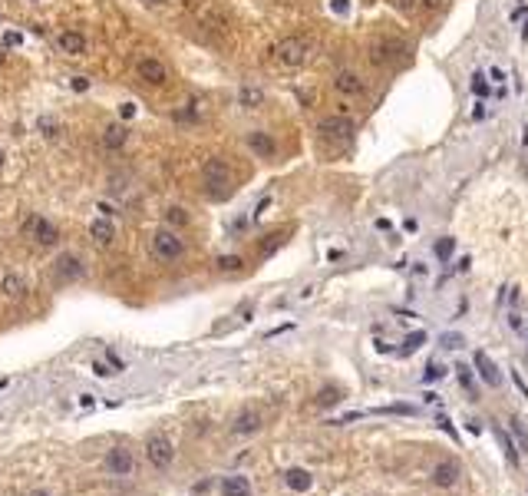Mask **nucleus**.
Returning a JSON list of instances; mask_svg holds the SVG:
<instances>
[{
    "label": "nucleus",
    "instance_id": "obj_11",
    "mask_svg": "<svg viewBox=\"0 0 528 496\" xmlns=\"http://www.w3.org/2000/svg\"><path fill=\"white\" fill-rule=\"evenodd\" d=\"M248 149L258 156V159H274V156H278V142H274L271 133L254 129V133H248Z\"/></svg>",
    "mask_w": 528,
    "mask_h": 496
},
{
    "label": "nucleus",
    "instance_id": "obj_4",
    "mask_svg": "<svg viewBox=\"0 0 528 496\" xmlns=\"http://www.w3.org/2000/svg\"><path fill=\"white\" fill-rule=\"evenodd\" d=\"M152 255H155L159 262L172 265V262H179V258L185 255V242H182L172 229H159L152 235Z\"/></svg>",
    "mask_w": 528,
    "mask_h": 496
},
{
    "label": "nucleus",
    "instance_id": "obj_42",
    "mask_svg": "<svg viewBox=\"0 0 528 496\" xmlns=\"http://www.w3.org/2000/svg\"><path fill=\"white\" fill-rule=\"evenodd\" d=\"M99 212H103V219H109V215H113V206H106V202H99Z\"/></svg>",
    "mask_w": 528,
    "mask_h": 496
},
{
    "label": "nucleus",
    "instance_id": "obj_12",
    "mask_svg": "<svg viewBox=\"0 0 528 496\" xmlns=\"http://www.w3.org/2000/svg\"><path fill=\"white\" fill-rule=\"evenodd\" d=\"M334 90L343 96H360L367 90V83H363V77L354 73V70H340L337 77H334Z\"/></svg>",
    "mask_w": 528,
    "mask_h": 496
},
{
    "label": "nucleus",
    "instance_id": "obj_38",
    "mask_svg": "<svg viewBox=\"0 0 528 496\" xmlns=\"http://www.w3.org/2000/svg\"><path fill=\"white\" fill-rule=\"evenodd\" d=\"M20 43H23L20 34H3V47H20Z\"/></svg>",
    "mask_w": 528,
    "mask_h": 496
},
{
    "label": "nucleus",
    "instance_id": "obj_39",
    "mask_svg": "<svg viewBox=\"0 0 528 496\" xmlns=\"http://www.w3.org/2000/svg\"><path fill=\"white\" fill-rule=\"evenodd\" d=\"M119 116H122V119H132V116H135V103H122V106H119Z\"/></svg>",
    "mask_w": 528,
    "mask_h": 496
},
{
    "label": "nucleus",
    "instance_id": "obj_19",
    "mask_svg": "<svg viewBox=\"0 0 528 496\" xmlns=\"http://www.w3.org/2000/svg\"><path fill=\"white\" fill-rule=\"evenodd\" d=\"M222 496H251V480L245 473H228L222 480Z\"/></svg>",
    "mask_w": 528,
    "mask_h": 496
},
{
    "label": "nucleus",
    "instance_id": "obj_45",
    "mask_svg": "<svg viewBox=\"0 0 528 496\" xmlns=\"http://www.w3.org/2000/svg\"><path fill=\"white\" fill-rule=\"evenodd\" d=\"M423 7H426V10H436V7H439V0H423Z\"/></svg>",
    "mask_w": 528,
    "mask_h": 496
},
{
    "label": "nucleus",
    "instance_id": "obj_16",
    "mask_svg": "<svg viewBox=\"0 0 528 496\" xmlns=\"http://www.w3.org/2000/svg\"><path fill=\"white\" fill-rule=\"evenodd\" d=\"M57 47L63 53H70V57H83V53H86V37L76 34V30H63L57 37Z\"/></svg>",
    "mask_w": 528,
    "mask_h": 496
},
{
    "label": "nucleus",
    "instance_id": "obj_34",
    "mask_svg": "<svg viewBox=\"0 0 528 496\" xmlns=\"http://www.w3.org/2000/svg\"><path fill=\"white\" fill-rule=\"evenodd\" d=\"M380 414H403V417H410L416 414L413 407H406V404H393V407H380Z\"/></svg>",
    "mask_w": 528,
    "mask_h": 496
},
{
    "label": "nucleus",
    "instance_id": "obj_5",
    "mask_svg": "<svg viewBox=\"0 0 528 496\" xmlns=\"http://www.w3.org/2000/svg\"><path fill=\"white\" fill-rule=\"evenodd\" d=\"M146 460L152 463V470H159V473H166L172 467V460H175V447H172V440L166 434H149L146 437Z\"/></svg>",
    "mask_w": 528,
    "mask_h": 496
},
{
    "label": "nucleus",
    "instance_id": "obj_3",
    "mask_svg": "<svg viewBox=\"0 0 528 496\" xmlns=\"http://www.w3.org/2000/svg\"><path fill=\"white\" fill-rule=\"evenodd\" d=\"M311 40L307 37H284L278 47H274V60L281 63V66H287V70H298V66H304L307 60H311Z\"/></svg>",
    "mask_w": 528,
    "mask_h": 496
},
{
    "label": "nucleus",
    "instance_id": "obj_44",
    "mask_svg": "<svg viewBox=\"0 0 528 496\" xmlns=\"http://www.w3.org/2000/svg\"><path fill=\"white\" fill-rule=\"evenodd\" d=\"M334 10H337V14H347V0H334Z\"/></svg>",
    "mask_w": 528,
    "mask_h": 496
},
{
    "label": "nucleus",
    "instance_id": "obj_33",
    "mask_svg": "<svg viewBox=\"0 0 528 496\" xmlns=\"http://www.w3.org/2000/svg\"><path fill=\"white\" fill-rule=\"evenodd\" d=\"M472 93H475V96L489 93V83H486V77H482V73H475V77H472Z\"/></svg>",
    "mask_w": 528,
    "mask_h": 496
},
{
    "label": "nucleus",
    "instance_id": "obj_18",
    "mask_svg": "<svg viewBox=\"0 0 528 496\" xmlns=\"http://www.w3.org/2000/svg\"><path fill=\"white\" fill-rule=\"evenodd\" d=\"M284 483H287V490H294V493H307V490L314 486V477H311L304 467H291V470L284 473Z\"/></svg>",
    "mask_w": 528,
    "mask_h": 496
},
{
    "label": "nucleus",
    "instance_id": "obj_28",
    "mask_svg": "<svg viewBox=\"0 0 528 496\" xmlns=\"http://www.w3.org/2000/svg\"><path fill=\"white\" fill-rule=\"evenodd\" d=\"M3 295H14V298L23 295V282H20L17 275H7V278H3Z\"/></svg>",
    "mask_w": 528,
    "mask_h": 496
},
{
    "label": "nucleus",
    "instance_id": "obj_46",
    "mask_svg": "<svg viewBox=\"0 0 528 496\" xmlns=\"http://www.w3.org/2000/svg\"><path fill=\"white\" fill-rule=\"evenodd\" d=\"M3 162H7V153H3V149H0V169H3Z\"/></svg>",
    "mask_w": 528,
    "mask_h": 496
},
{
    "label": "nucleus",
    "instance_id": "obj_22",
    "mask_svg": "<svg viewBox=\"0 0 528 496\" xmlns=\"http://www.w3.org/2000/svg\"><path fill=\"white\" fill-rule=\"evenodd\" d=\"M126 136H129L126 126H106V129H103V146H106V149H119V146L126 142Z\"/></svg>",
    "mask_w": 528,
    "mask_h": 496
},
{
    "label": "nucleus",
    "instance_id": "obj_35",
    "mask_svg": "<svg viewBox=\"0 0 528 496\" xmlns=\"http://www.w3.org/2000/svg\"><path fill=\"white\" fill-rule=\"evenodd\" d=\"M93 371L99 374V377H113V374H116V371H109V364H106V361H93Z\"/></svg>",
    "mask_w": 528,
    "mask_h": 496
},
{
    "label": "nucleus",
    "instance_id": "obj_7",
    "mask_svg": "<svg viewBox=\"0 0 528 496\" xmlns=\"http://www.w3.org/2000/svg\"><path fill=\"white\" fill-rule=\"evenodd\" d=\"M23 235L34 238L37 245H57L60 242V229L43 215H27L23 219Z\"/></svg>",
    "mask_w": 528,
    "mask_h": 496
},
{
    "label": "nucleus",
    "instance_id": "obj_43",
    "mask_svg": "<svg viewBox=\"0 0 528 496\" xmlns=\"http://www.w3.org/2000/svg\"><path fill=\"white\" fill-rule=\"evenodd\" d=\"M489 77L495 79V83H502V79H505V73H502V70H495V66H492V70H489Z\"/></svg>",
    "mask_w": 528,
    "mask_h": 496
},
{
    "label": "nucleus",
    "instance_id": "obj_21",
    "mask_svg": "<svg viewBox=\"0 0 528 496\" xmlns=\"http://www.w3.org/2000/svg\"><path fill=\"white\" fill-rule=\"evenodd\" d=\"M492 437L499 440V447L505 450V457H509L512 463H518V454H522V450H518V447L512 443V437L505 434V430H502V427H495V423H492Z\"/></svg>",
    "mask_w": 528,
    "mask_h": 496
},
{
    "label": "nucleus",
    "instance_id": "obj_48",
    "mask_svg": "<svg viewBox=\"0 0 528 496\" xmlns=\"http://www.w3.org/2000/svg\"><path fill=\"white\" fill-rule=\"evenodd\" d=\"M30 496H50V493H43V490H34V493H30Z\"/></svg>",
    "mask_w": 528,
    "mask_h": 496
},
{
    "label": "nucleus",
    "instance_id": "obj_8",
    "mask_svg": "<svg viewBox=\"0 0 528 496\" xmlns=\"http://www.w3.org/2000/svg\"><path fill=\"white\" fill-rule=\"evenodd\" d=\"M406 57V43L403 40H377L373 47H370V60L377 63V66H390V63H396V60Z\"/></svg>",
    "mask_w": 528,
    "mask_h": 496
},
{
    "label": "nucleus",
    "instance_id": "obj_9",
    "mask_svg": "<svg viewBox=\"0 0 528 496\" xmlns=\"http://www.w3.org/2000/svg\"><path fill=\"white\" fill-rule=\"evenodd\" d=\"M106 470L113 473V477H132V470H135V457H132L129 447H113V450H106Z\"/></svg>",
    "mask_w": 528,
    "mask_h": 496
},
{
    "label": "nucleus",
    "instance_id": "obj_1",
    "mask_svg": "<svg viewBox=\"0 0 528 496\" xmlns=\"http://www.w3.org/2000/svg\"><path fill=\"white\" fill-rule=\"evenodd\" d=\"M202 182H205V192L208 199H215V202H225L231 189H235V179H231V166H228L225 159H208L205 166H202Z\"/></svg>",
    "mask_w": 528,
    "mask_h": 496
},
{
    "label": "nucleus",
    "instance_id": "obj_47",
    "mask_svg": "<svg viewBox=\"0 0 528 496\" xmlns=\"http://www.w3.org/2000/svg\"><path fill=\"white\" fill-rule=\"evenodd\" d=\"M146 3H149V7H159V3H166V0H146Z\"/></svg>",
    "mask_w": 528,
    "mask_h": 496
},
{
    "label": "nucleus",
    "instance_id": "obj_37",
    "mask_svg": "<svg viewBox=\"0 0 528 496\" xmlns=\"http://www.w3.org/2000/svg\"><path fill=\"white\" fill-rule=\"evenodd\" d=\"M70 86H73L76 93H83V90H90V79H86V77H73V83H70Z\"/></svg>",
    "mask_w": 528,
    "mask_h": 496
},
{
    "label": "nucleus",
    "instance_id": "obj_41",
    "mask_svg": "<svg viewBox=\"0 0 528 496\" xmlns=\"http://www.w3.org/2000/svg\"><path fill=\"white\" fill-rule=\"evenodd\" d=\"M439 423H443V430H446L449 437H456V430H453V423H449V420H446V417H439Z\"/></svg>",
    "mask_w": 528,
    "mask_h": 496
},
{
    "label": "nucleus",
    "instance_id": "obj_13",
    "mask_svg": "<svg viewBox=\"0 0 528 496\" xmlns=\"http://www.w3.org/2000/svg\"><path fill=\"white\" fill-rule=\"evenodd\" d=\"M261 430V414L258 410H241L238 417L231 420V434H238V437H248V434H258Z\"/></svg>",
    "mask_w": 528,
    "mask_h": 496
},
{
    "label": "nucleus",
    "instance_id": "obj_49",
    "mask_svg": "<svg viewBox=\"0 0 528 496\" xmlns=\"http://www.w3.org/2000/svg\"><path fill=\"white\" fill-rule=\"evenodd\" d=\"M3 63H7V53H0V66H3Z\"/></svg>",
    "mask_w": 528,
    "mask_h": 496
},
{
    "label": "nucleus",
    "instance_id": "obj_20",
    "mask_svg": "<svg viewBox=\"0 0 528 496\" xmlns=\"http://www.w3.org/2000/svg\"><path fill=\"white\" fill-rule=\"evenodd\" d=\"M238 103L245 110H258V106H264V90H258V86H241L238 90Z\"/></svg>",
    "mask_w": 528,
    "mask_h": 496
},
{
    "label": "nucleus",
    "instance_id": "obj_6",
    "mask_svg": "<svg viewBox=\"0 0 528 496\" xmlns=\"http://www.w3.org/2000/svg\"><path fill=\"white\" fill-rule=\"evenodd\" d=\"M317 133H321L324 142H350L357 133V123L347 119V116H324L317 123Z\"/></svg>",
    "mask_w": 528,
    "mask_h": 496
},
{
    "label": "nucleus",
    "instance_id": "obj_32",
    "mask_svg": "<svg viewBox=\"0 0 528 496\" xmlns=\"http://www.w3.org/2000/svg\"><path fill=\"white\" fill-rule=\"evenodd\" d=\"M439 344H443L446 351H456V347H462V344H466V338H462V334H443V338H439Z\"/></svg>",
    "mask_w": 528,
    "mask_h": 496
},
{
    "label": "nucleus",
    "instance_id": "obj_31",
    "mask_svg": "<svg viewBox=\"0 0 528 496\" xmlns=\"http://www.w3.org/2000/svg\"><path fill=\"white\" fill-rule=\"evenodd\" d=\"M443 374H446V367H443L439 361H430V364H426V374H423V381H439Z\"/></svg>",
    "mask_w": 528,
    "mask_h": 496
},
{
    "label": "nucleus",
    "instance_id": "obj_24",
    "mask_svg": "<svg viewBox=\"0 0 528 496\" xmlns=\"http://www.w3.org/2000/svg\"><path fill=\"white\" fill-rule=\"evenodd\" d=\"M343 401V390L340 387H324L321 394H317V404L321 407H334V404H340Z\"/></svg>",
    "mask_w": 528,
    "mask_h": 496
},
{
    "label": "nucleus",
    "instance_id": "obj_30",
    "mask_svg": "<svg viewBox=\"0 0 528 496\" xmlns=\"http://www.w3.org/2000/svg\"><path fill=\"white\" fill-rule=\"evenodd\" d=\"M453 248H456V238H439V242H436V255H439V262H446V258L453 255Z\"/></svg>",
    "mask_w": 528,
    "mask_h": 496
},
{
    "label": "nucleus",
    "instance_id": "obj_17",
    "mask_svg": "<svg viewBox=\"0 0 528 496\" xmlns=\"http://www.w3.org/2000/svg\"><path fill=\"white\" fill-rule=\"evenodd\" d=\"M90 238H93L96 245H113L116 242V225L109 222V219H93L90 222Z\"/></svg>",
    "mask_w": 528,
    "mask_h": 496
},
{
    "label": "nucleus",
    "instance_id": "obj_14",
    "mask_svg": "<svg viewBox=\"0 0 528 496\" xmlns=\"http://www.w3.org/2000/svg\"><path fill=\"white\" fill-rule=\"evenodd\" d=\"M462 477V470H459V463L456 460H439L433 470V483L436 486H456Z\"/></svg>",
    "mask_w": 528,
    "mask_h": 496
},
{
    "label": "nucleus",
    "instance_id": "obj_25",
    "mask_svg": "<svg viewBox=\"0 0 528 496\" xmlns=\"http://www.w3.org/2000/svg\"><path fill=\"white\" fill-rule=\"evenodd\" d=\"M37 129L43 133V139H57V136H60V123H57V119H50V116H40Z\"/></svg>",
    "mask_w": 528,
    "mask_h": 496
},
{
    "label": "nucleus",
    "instance_id": "obj_10",
    "mask_svg": "<svg viewBox=\"0 0 528 496\" xmlns=\"http://www.w3.org/2000/svg\"><path fill=\"white\" fill-rule=\"evenodd\" d=\"M135 73H139V79H146L149 86H162V83H169V66H166L162 60H155V57L139 60V63H135Z\"/></svg>",
    "mask_w": 528,
    "mask_h": 496
},
{
    "label": "nucleus",
    "instance_id": "obj_15",
    "mask_svg": "<svg viewBox=\"0 0 528 496\" xmlns=\"http://www.w3.org/2000/svg\"><path fill=\"white\" fill-rule=\"evenodd\" d=\"M475 367H479V374H482V381L489 384V387H502V371L495 367L486 351H475Z\"/></svg>",
    "mask_w": 528,
    "mask_h": 496
},
{
    "label": "nucleus",
    "instance_id": "obj_27",
    "mask_svg": "<svg viewBox=\"0 0 528 496\" xmlns=\"http://www.w3.org/2000/svg\"><path fill=\"white\" fill-rule=\"evenodd\" d=\"M215 265H218V271H238V268L245 265V262H241L238 255H222V258H218Z\"/></svg>",
    "mask_w": 528,
    "mask_h": 496
},
{
    "label": "nucleus",
    "instance_id": "obj_2",
    "mask_svg": "<svg viewBox=\"0 0 528 496\" xmlns=\"http://www.w3.org/2000/svg\"><path fill=\"white\" fill-rule=\"evenodd\" d=\"M86 278V262L76 255V251H60L50 265V282L57 288L73 285V282H83Z\"/></svg>",
    "mask_w": 528,
    "mask_h": 496
},
{
    "label": "nucleus",
    "instance_id": "obj_26",
    "mask_svg": "<svg viewBox=\"0 0 528 496\" xmlns=\"http://www.w3.org/2000/svg\"><path fill=\"white\" fill-rule=\"evenodd\" d=\"M166 222H172V225H189V212L182 209V206H169L166 209Z\"/></svg>",
    "mask_w": 528,
    "mask_h": 496
},
{
    "label": "nucleus",
    "instance_id": "obj_23",
    "mask_svg": "<svg viewBox=\"0 0 528 496\" xmlns=\"http://www.w3.org/2000/svg\"><path fill=\"white\" fill-rule=\"evenodd\" d=\"M509 427H512V437L518 440V447H522V450H528V423H525V420L515 414V417L509 420Z\"/></svg>",
    "mask_w": 528,
    "mask_h": 496
},
{
    "label": "nucleus",
    "instance_id": "obj_36",
    "mask_svg": "<svg viewBox=\"0 0 528 496\" xmlns=\"http://www.w3.org/2000/svg\"><path fill=\"white\" fill-rule=\"evenodd\" d=\"M456 371H459V381H462V387H472V371H469V367H466V364H459Z\"/></svg>",
    "mask_w": 528,
    "mask_h": 496
},
{
    "label": "nucleus",
    "instance_id": "obj_29",
    "mask_svg": "<svg viewBox=\"0 0 528 496\" xmlns=\"http://www.w3.org/2000/svg\"><path fill=\"white\" fill-rule=\"evenodd\" d=\"M423 341H426V331H413V334L403 341V351H399V354H410V351H416Z\"/></svg>",
    "mask_w": 528,
    "mask_h": 496
},
{
    "label": "nucleus",
    "instance_id": "obj_40",
    "mask_svg": "<svg viewBox=\"0 0 528 496\" xmlns=\"http://www.w3.org/2000/svg\"><path fill=\"white\" fill-rule=\"evenodd\" d=\"M393 3H396V10H403V14H406V10H413L416 0H393Z\"/></svg>",
    "mask_w": 528,
    "mask_h": 496
}]
</instances>
